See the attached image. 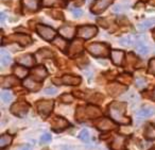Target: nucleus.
<instances>
[{"label":"nucleus","instance_id":"obj_1","mask_svg":"<svg viewBox=\"0 0 155 150\" xmlns=\"http://www.w3.org/2000/svg\"><path fill=\"white\" fill-rule=\"evenodd\" d=\"M125 109H127V103L113 101L107 107V112L110 117L115 122H118L120 124H129L131 122V119L124 116Z\"/></svg>","mask_w":155,"mask_h":150},{"label":"nucleus","instance_id":"obj_2","mask_svg":"<svg viewBox=\"0 0 155 150\" xmlns=\"http://www.w3.org/2000/svg\"><path fill=\"white\" fill-rule=\"evenodd\" d=\"M102 115V112L99 107H95L93 104H89L87 107H78L75 112V119L78 121H85L87 119H95Z\"/></svg>","mask_w":155,"mask_h":150},{"label":"nucleus","instance_id":"obj_3","mask_svg":"<svg viewBox=\"0 0 155 150\" xmlns=\"http://www.w3.org/2000/svg\"><path fill=\"white\" fill-rule=\"evenodd\" d=\"M87 50L91 54L98 58H107L110 54V49L106 44L103 43H91L87 46Z\"/></svg>","mask_w":155,"mask_h":150},{"label":"nucleus","instance_id":"obj_4","mask_svg":"<svg viewBox=\"0 0 155 150\" xmlns=\"http://www.w3.org/2000/svg\"><path fill=\"white\" fill-rule=\"evenodd\" d=\"M53 107H54L53 100H41L36 103L37 112H38L44 118H46L47 116L50 115V113L52 112Z\"/></svg>","mask_w":155,"mask_h":150},{"label":"nucleus","instance_id":"obj_5","mask_svg":"<svg viewBox=\"0 0 155 150\" xmlns=\"http://www.w3.org/2000/svg\"><path fill=\"white\" fill-rule=\"evenodd\" d=\"M30 110V105L26 101H16L11 107V113L18 117H24Z\"/></svg>","mask_w":155,"mask_h":150},{"label":"nucleus","instance_id":"obj_6","mask_svg":"<svg viewBox=\"0 0 155 150\" xmlns=\"http://www.w3.org/2000/svg\"><path fill=\"white\" fill-rule=\"evenodd\" d=\"M36 31L39 34V36H41L46 41H52V39H55V30L48 26H45V25H37Z\"/></svg>","mask_w":155,"mask_h":150},{"label":"nucleus","instance_id":"obj_7","mask_svg":"<svg viewBox=\"0 0 155 150\" xmlns=\"http://www.w3.org/2000/svg\"><path fill=\"white\" fill-rule=\"evenodd\" d=\"M98 33V28L95 26H82L78 29V36L84 39H89Z\"/></svg>","mask_w":155,"mask_h":150},{"label":"nucleus","instance_id":"obj_8","mask_svg":"<svg viewBox=\"0 0 155 150\" xmlns=\"http://www.w3.org/2000/svg\"><path fill=\"white\" fill-rule=\"evenodd\" d=\"M51 126L53 131H55V132H62L63 130L68 128L69 122L65 118L60 117V116H54L51 119Z\"/></svg>","mask_w":155,"mask_h":150},{"label":"nucleus","instance_id":"obj_9","mask_svg":"<svg viewBox=\"0 0 155 150\" xmlns=\"http://www.w3.org/2000/svg\"><path fill=\"white\" fill-rule=\"evenodd\" d=\"M114 2V0H97L91 7V12L94 14H101L102 12H104L112 3Z\"/></svg>","mask_w":155,"mask_h":150},{"label":"nucleus","instance_id":"obj_10","mask_svg":"<svg viewBox=\"0 0 155 150\" xmlns=\"http://www.w3.org/2000/svg\"><path fill=\"white\" fill-rule=\"evenodd\" d=\"M31 75H32L31 78H33V79L36 80V81L41 82L48 76V71L44 66H37L31 69Z\"/></svg>","mask_w":155,"mask_h":150},{"label":"nucleus","instance_id":"obj_11","mask_svg":"<svg viewBox=\"0 0 155 150\" xmlns=\"http://www.w3.org/2000/svg\"><path fill=\"white\" fill-rule=\"evenodd\" d=\"M106 90H107L108 94H110V96L116 97V96L121 95L123 92H125V90H127V86H124L123 84H120V83H110L107 85Z\"/></svg>","mask_w":155,"mask_h":150},{"label":"nucleus","instance_id":"obj_12","mask_svg":"<svg viewBox=\"0 0 155 150\" xmlns=\"http://www.w3.org/2000/svg\"><path fill=\"white\" fill-rule=\"evenodd\" d=\"M8 41H12V42H15V43L20 44L21 46H27L29 44H31V37L27 34H14V35H10L8 37Z\"/></svg>","mask_w":155,"mask_h":150},{"label":"nucleus","instance_id":"obj_13","mask_svg":"<svg viewBox=\"0 0 155 150\" xmlns=\"http://www.w3.org/2000/svg\"><path fill=\"white\" fill-rule=\"evenodd\" d=\"M96 126H97V128L100 131H110L116 128L115 122L112 119H110V118H101L100 120H98Z\"/></svg>","mask_w":155,"mask_h":150},{"label":"nucleus","instance_id":"obj_14","mask_svg":"<svg viewBox=\"0 0 155 150\" xmlns=\"http://www.w3.org/2000/svg\"><path fill=\"white\" fill-rule=\"evenodd\" d=\"M38 0H22V7H24L25 12L33 13L38 10Z\"/></svg>","mask_w":155,"mask_h":150},{"label":"nucleus","instance_id":"obj_15","mask_svg":"<svg viewBox=\"0 0 155 150\" xmlns=\"http://www.w3.org/2000/svg\"><path fill=\"white\" fill-rule=\"evenodd\" d=\"M19 83V78H17L16 76H8L1 80V86L3 88H10L14 85H18Z\"/></svg>","mask_w":155,"mask_h":150},{"label":"nucleus","instance_id":"obj_16","mask_svg":"<svg viewBox=\"0 0 155 150\" xmlns=\"http://www.w3.org/2000/svg\"><path fill=\"white\" fill-rule=\"evenodd\" d=\"M16 61H17L20 65L26 66V67H31L35 64V60H34V58H33V56L32 54H28V53L21 54L20 56H18Z\"/></svg>","mask_w":155,"mask_h":150},{"label":"nucleus","instance_id":"obj_17","mask_svg":"<svg viewBox=\"0 0 155 150\" xmlns=\"http://www.w3.org/2000/svg\"><path fill=\"white\" fill-rule=\"evenodd\" d=\"M22 84H24L25 87L30 90V92H37V90H39L41 87V84L38 83V81L34 80L33 78H28V79H26Z\"/></svg>","mask_w":155,"mask_h":150},{"label":"nucleus","instance_id":"obj_18","mask_svg":"<svg viewBox=\"0 0 155 150\" xmlns=\"http://www.w3.org/2000/svg\"><path fill=\"white\" fill-rule=\"evenodd\" d=\"M153 114H154V109L152 107L143 105V107L138 110V112L136 113V116H137L138 119H144V118L152 116Z\"/></svg>","mask_w":155,"mask_h":150},{"label":"nucleus","instance_id":"obj_19","mask_svg":"<svg viewBox=\"0 0 155 150\" xmlns=\"http://www.w3.org/2000/svg\"><path fill=\"white\" fill-rule=\"evenodd\" d=\"M61 79H62V84H65V85H79L82 82V79L80 77L70 75L64 76Z\"/></svg>","mask_w":155,"mask_h":150},{"label":"nucleus","instance_id":"obj_20","mask_svg":"<svg viewBox=\"0 0 155 150\" xmlns=\"http://www.w3.org/2000/svg\"><path fill=\"white\" fill-rule=\"evenodd\" d=\"M110 56H112V61L115 65L117 66H120L123 63V59H124V52L121 51V50L115 49L112 50L110 52Z\"/></svg>","mask_w":155,"mask_h":150},{"label":"nucleus","instance_id":"obj_21","mask_svg":"<svg viewBox=\"0 0 155 150\" xmlns=\"http://www.w3.org/2000/svg\"><path fill=\"white\" fill-rule=\"evenodd\" d=\"M124 141L125 136H123V135H116L112 145H110L112 150H124Z\"/></svg>","mask_w":155,"mask_h":150},{"label":"nucleus","instance_id":"obj_22","mask_svg":"<svg viewBox=\"0 0 155 150\" xmlns=\"http://www.w3.org/2000/svg\"><path fill=\"white\" fill-rule=\"evenodd\" d=\"M83 50V42L80 39H75L72 42L69 48V56H75V54L80 53Z\"/></svg>","mask_w":155,"mask_h":150},{"label":"nucleus","instance_id":"obj_23","mask_svg":"<svg viewBox=\"0 0 155 150\" xmlns=\"http://www.w3.org/2000/svg\"><path fill=\"white\" fill-rule=\"evenodd\" d=\"M75 32V28L72 26H64V27H61L60 30H58V33H60L62 36H64L65 39H72L73 35H74Z\"/></svg>","mask_w":155,"mask_h":150},{"label":"nucleus","instance_id":"obj_24","mask_svg":"<svg viewBox=\"0 0 155 150\" xmlns=\"http://www.w3.org/2000/svg\"><path fill=\"white\" fill-rule=\"evenodd\" d=\"M35 56H36V59L38 61H44V60H46V59L53 58L54 53L52 52V50L48 49V48H43V49L38 50Z\"/></svg>","mask_w":155,"mask_h":150},{"label":"nucleus","instance_id":"obj_25","mask_svg":"<svg viewBox=\"0 0 155 150\" xmlns=\"http://www.w3.org/2000/svg\"><path fill=\"white\" fill-rule=\"evenodd\" d=\"M13 73L17 78L24 79V78H26V76L28 75L29 70L26 67L22 66V65H15V66L13 67Z\"/></svg>","mask_w":155,"mask_h":150},{"label":"nucleus","instance_id":"obj_26","mask_svg":"<svg viewBox=\"0 0 155 150\" xmlns=\"http://www.w3.org/2000/svg\"><path fill=\"white\" fill-rule=\"evenodd\" d=\"M136 39H137V36H135V35H133V36L129 35V36L122 37V39H119V43L124 47H131V46H135Z\"/></svg>","mask_w":155,"mask_h":150},{"label":"nucleus","instance_id":"obj_27","mask_svg":"<svg viewBox=\"0 0 155 150\" xmlns=\"http://www.w3.org/2000/svg\"><path fill=\"white\" fill-rule=\"evenodd\" d=\"M143 135L149 141L155 139V127H153L152 124H148V126L146 127V129H144Z\"/></svg>","mask_w":155,"mask_h":150},{"label":"nucleus","instance_id":"obj_28","mask_svg":"<svg viewBox=\"0 0 155 150\" xmlns=\"http://www.w3.org/2000/svg\"><path fill=\"white\" fill-rule=\"evenodd\" d=\"M13 141V136L10 134H3L0 137V147L1 149H5L8 146H10V144Z\"/></svg>","mask_w":155,"mask_h":150},{"label":"nucleus","instance_id":"obj_29","mask_svg":"<svg viewBox=\"0 0 155 150\" xmlns=\"http://www.w3.org/2000/svg\"><path fill=\"white\" fill-rule=\"evenodd\" d=\"M0 56H1V66H8V65L11 63L12 59L11 56L9 54V52L5 49H1V52H0Z\"/></svg>","mask_w":155,"mask_h":150},{"label":"nucleus","instance_id":"obj_30","mask_svg":"<svg viewBox=\"0 0 155 150\" xmlns=\"http://www.w3.org/2000/svg\"><path fill=\"white\" fill-rule=\"evenodd\" d=\"M53 45L55 46V47H58L61 51H63V52L66 51L67 42L65 41L64 39H62V37H55V39H53Z\"/></svg>","mask_w":155,"mask_h":150},{"label":"nucleus","instance_id":"obj_31","mask_svg":"<svg viewBox=\"0 0 155 150\" xmlns=\"http://www.w3.org/2000/svg\"><path fill=\"white\" fill-rule=\"evenodd\" d=\"M154 25H155V19L150 18V19L143 20L142 22H140V24L138 25V29H139L140 31H143V30H147V29L152 28Z\"/></svg>","mask_w":155,"mask_h":150},{"label":"nucleus","instance_id":"obj_32","mask_svg":"<svg viewBox=\"0 0 155 150\" xmlns=\"http://www.w3.org/2000/svg\"><path fill=\"white\" fill-rule=\"evenodd\" d=\"M127 66H129V67H134V66H135V64H136V62H137L138 60L133 53H129V54H127Z\"/></svg>","mask_w":155,"mask_h":150},{"label":"nucleus","instance_id":"obj_33","mask_svg":"<svg viewBox=\"0 0 155 150\" xmlns=\"http://www.w3.org/2000/svg\"><path fill=\"white\" fill-rule=\"evenodd\" d=\"M118 80L119 81H121L123 84H131L132 82V77L130 75H121L118 77Z\"/></svg>","mask_w":155,"mask_h":150},{"label":"nucleus","instance_id":"obj_34","mask_svg":"<svg viewBox=\"0 0 155 150\" xmlns=\"http://www.w3.org/2000/svg\"><path fill=\"white\" fill-rule=\"evenodd\" d=\"M79 138L83 141H89V132L86 130V129H83L82 131L79 134Z\"/></svg>","mask_w":155,"mask_h":150},{"label":"nucleus","instance_id":"obj_35","mask_svg":"<svg viewBox=\"0 0 155 150\" xmlns=\"http://www.w3.org/2000/svg\"><path fill=\"white\" fill-rule=\"evenodd\" d=\"M148 73L151 75L155 76V58L151 59L149 62V67H148Z\"/></svg>","mask_w":155,"mask_h":150},{"label":"nucleus","instance_id":"obj_36","mask_svg":"<svg viewBox=\"0 0 155 150\" xmlns=\"http://www.w3.org/2000/svg\"><path fill=\"white\" fill-rule=\"evenodd\" d=\"M61 100L64 103H71L73 100V96L71 94H64L61 96Z\"/></svg>","mask_w":155,"mask_h":150},{"label":"nucleus","instance_id":"obj_37","mask_svg":"<svg viewBox=\"0 0 155 150\" xmlns=\"http://www.w3.org/2000/svg\"><path fill=\"white\" fill-rule=\"evenodd\" d=\"M136 85L138 88H143L147 85V81L144 78L142 77H137L136 78Z\"/></svg>","mask_w":155,"mask_h":150},{"label":"nucleus","instance_id":"obj_38","mask_svg":"<svg viewBox=\"0 0 155 150\" xmlns=\"http://www.w3.org/2000/svg\"><path fill=\"white\" fill-rule=\"evenodd\" d=\"M11 99H12V95H11V93L5 92V90H3V92L1 93V100H2L3 102L8 103V102H9V101H11Z\"/></svg>","mask_w":155,"mask_h":150},{"label":"nucleus","instance_id":"obj_39","mask_svg":"<svg viewBox=\"0 0 155 150\" xmlns=\"http://www.w3.org/2000/svg\"><path fill=\"white\" fill-rule=\"evenodd\" d=\"M50 141H51V135H50V133H44L41 136V144H47V143H49Z\"/></svg>","mask_w":155,"mask_h":150},{"label":"nucleus","instance_id":"obj_40","mask_svg":"<svg viewBox=\"0 0 155 150\" xmlns=\"http://www.w3.org/2000/svg\"><path fill=\"white\" fill-rule=\"evenodd\" d=\"M70 12L73 14L74 18H79L81 15L83 14V11L81 9H77V8H73V9H70Z\"/></svg>","mask_w":155,"mask_h":150},{"label":"nucleus","instance_id":"obj_41","mask_svg":"<svg viewBox=\"0 0 155 150\" xmlns=\"http://www.w3.org/2000/svg\"><path fill=\"white\" fill-rule=\"evenodd\" d=\"M125 10V7L123 5H121V3H118V5H114V8H113V11L116 12V13H118V12H122Z\"/></svg>","mask_w":155,"mask_h":150},{"label":"nucleus","instance_id":"obj_42","mask_svg":"<svg viewBox=\"0 0 155 150\" xmlns=\"http://www.w3.org/2000/svg\"><path fill=\"white\" fill-rule=\"evenodd\" d=\"M51 14L53 15L54 18H56V19H63V18H64V17H63V16H64V15H63V13H62V12H60V11H58V10H56V11H55V10H53V11L51 12Z\"/></svg>","mask_w":155,"mask_h":150},{"label":"nucleus","instance_id":"obj_43","mask_svg":"<svg viewBox=\"0 0 155 150\" xmlns=\"http://www.w3.org/2000/svg\"><path fill=\"white\" fill-rule=\"evenodd\" d=\"M58 0H43V5L44 7H52L56 3Z\"/></svg>","mask_w":155,"mask_h":150},{"label":"nucleus","instance_id":"obj_44","mask_svg":"<svg viewBox=\"0 0 155 150\" xmlns=\"http://www.w3.org/2000/svg\"><path fill=\"white\" fill-rule=\"evenodd\" d=\"M56 93V88L55 87H47L45 90V94L46 95H53Z\"/></svg>","mask_w":155,"mask_h":150},{"label":"nucleus","instance_id":"obj_45","mask_svg":"<svg viewBox=\"0 0 155 150\" xmlns=\"http://www.w3.org/2000/svg\"><path fill=\"white\" fill-rule=\"evenodd\" d=\"M73 95L78 98H84V95L82 94V92H73Z\"/></svg>","mask_w":155,"mask_h":150},{"label":"nucleus","instance_id":"obj_46","mask_svg":"<svg viewBox=\"0 0 155 150\" xmlns=\"http://www.w3.org/2000/svg\"><path fill=\"white\" fill-rule=\"evenodd\" d=\"M18 150H30V146L29 145H25V146H21Z\"/></svg>","mask_w":155,"mask_h":150},{"label":"nucleus","instance_id":"obj_47","mask_svg":"<svg viewBox=\"0 0 155 150\" xmlns=\"http://www.w3.org/2000/svg\"><path fill=\"white\" fill-rule=\"evenodd\" d=\"M5 13H1V22H3V20L5 19Z\"/></svg>","mask_w":155,"mask_h":150},{"label":"nucleus","instance_id":"obj_48","mask_svg":"<svg viewBox=\"0 0 155 150\" xmlns=\"http://www.w3.org/2000/svg\"><path fill=\"white\" fill-rule=\"evenodd\" d=\"M139 7H143V3H138V5H136V9H139Z\"/></svg>","mask_w":155,"mask_h":150},{"label":"nucleus","instance_id":"obj_49","mask_svg":"<svg viewBox=\"0 0 155 150\" xmlns=\"http://www.w3.org/2000/svg\"><path fill=\"white\" fill-rule=\"evenodd\" d=\"M152 34H153V37H154V39H155V29L153 30V33H152Z\"/></svg>","mask_w":155,"mask_h":150},{"label":"nucleus","instance_id":"obj_50","mask_svg":"<svg viewBox=\"0 0 155 150\" xmlns=\"http://www.w3.org/2000/svg\"><path fill=\"white\" fill-rule=\"evenodd\" d=\"M153 98L155 99V90H154V92H153Z\"/></svg>","mask_w":155,"mask_h":150},{"label":"nucleus","instance_id":"obj_51","mask_svg":"<svg viewBox=\"0 0 155 150\" xmlns=\"http://www.w3.org/2000/svg\"><path fill=\"white\" fill-rule=\"evenodd\" d=\"M150 150H155V148H152V149H150Z\"/></svg>","mask_w":155,"mask_h":150}]
</instances>
